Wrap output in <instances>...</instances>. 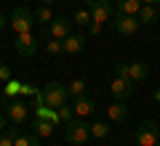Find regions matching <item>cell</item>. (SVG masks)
Masks as SVG:
<instances>
[{
	"label": "cell",
	"instance_id": "1",
	"mask_svg": "<svg viewBox=\"0 0 160 146\" xmlns=\"http://www.w3.org/2000/svg\"><path fill=\"white\" fill-rule=\"evenodd\" d=\"M64 138L75 146H83L88 138H91V125L86 122L83 117H75L69 122H64Z\"/></svg>",
	"mask_w": 160,
	"mask_h": 146
},
{
	"label": "cell",
	"instance_id": "2",
	"mask_svg": "<svg viewBox=\"0 0 160 146\" xmlns=\"http://www.w3.org/2000/svg\"><path fill=\"white\" fill-rule=\"evenodd\" d=\"M67 98H69L67 85L56 82V80H51V82L43 85V101H46V106L59 109V106H64V104H67Z\"/></svg>",
	"mask_w": 160,
	"mask_h": 146
},
{
	"label": "cell",
	"instance_id": "3",
	"mask_svg": "<svg viewBox=\"0 0 160 146\" xmlns=\"http://www.w3.org/2000/svg\"><path fill=\"white\" fill-rule=\"evenodd\" d=\"M112 11H115V8H112L109 0H96V3L91 6V27H88V32L99 35V32H102V24L112 19Z\"/></svg>",
	"mask_w": 160,
	"mask_h": 146
},
{
	"label": "cell",
	"instance_id": "4",
	"mask_svg": "<svg viewBox=\"0 0 160 146\" xmlns=\"http://www.w3.org/2000/svg\"><path fill=\"white\" fill-rule=\"evenodd\" d=\"M13 27V32L16 35H22V32H32L35 29V13L29 11V8H13V13H11V21H8Z\"/></svg>",
	"mask_w": 160,
	"mask_h": 146
},
{
	"label": "cell",
	"instance_id": "5",
	"mask_svg": "<svg viewBox=\"0 0 160 146\" xmlns=\"http://www.w3.org/2000/svg\"><path fill=\"white\" fill-rule=\"evenodd\" d=\"M72 19H67V16H53V21L51 24H46V29H43V40H48V37H56V40H64L67 35H72Z\"/></svg>",
	"mask_w": 160,
	"mask_h": 146
},
{
	"label": "cell",
	"instance_id": "6",
	"mask_svg": "<svg viewBox=\"0 0 160 146\" xmlns=\"http://www.w3.org/2000/svg\"><path fill=\"white\" fill-rule=\"evenodd\" d=\"M139 27H142V21H139L136 16H128V13H115V19H112V29L118 35H123V37L136 35Z\"/></svg>",
	"mask_w": 160,
	"mask_h": 146
},
{
	"label": "cell",
	"instance_id": "7",
	"mask_svg": "<svg viewBox=\"0 0 160 146\" xmlns=\"http://www.w3.org/2000/svg\"><path fill=\"white\" fill-rule=\"evenodd\" d=\"M27 117H29V104L19 101V98H8V104H6V120H8V122L24 125Z\"/></svg>",
	"mask_w": 160,
	"mask_h": 146
},
{
	"label": "cell",
	"instance_id": "8",
	"mask_svg": "<svg viewBox=\"0 0 160 146\" xmlns=\"http://www.w3.org/2000/svg\"><path fill=\"white\" fill-rule=\"evenodd\" d=\"M158 141H160V128H158V122L144 120V122L136 128V144H142V146H155Z\"/></svg>",
	"mask_w": 160,
	"mask_h": 146
},
{
	"label": "cell",
	"instance_id": "9",
	"mask_svg": "<svg viewBox=\"0 0 160 146\" xmlns=\"http://www.w3.org/2000/svg\"><path fill=\"white\" fill-rule=\"evenodd\" d=\"M13 48H16L19 56H35L38 53V35L35 32H22L16 35V43H13Z\"/></svg>",
	"mask_w": 160,
	"mask_h": 146
},
{
	"label": "cell",
	"instance_id": "10",
	"mask_svg": "<svg viewBox=\"0 0 160 146\" xmlns=\"http://www.w3.org/2000/svg\"><path fill=\"white\" fill-rule=\"evenodd\" d=\"M109 90H112V96L118 98V101H126L128 96L133 93V82H131V80H120V77H115L112 82H109Z\"/></svg>",
	"mask_w": 160,
	"mask_h": 146
},
{
	"label": "cell",
	"instance_id": "11",
	"mask_svg": "<svg viewBox=\"0 0 160 146\" xmlns=\"http://www.w3.org/2000/svg\"><path fill=\"white\" fill-rule=\"evenodd\" d=\"M62 43H64V53H72V56L86 51V37H83V35H75L72 32V35H67Z\"/></svg>",
	"mask_w": 160,
	"mask_h": 146
},
{
	"label": "cell",
	"instance_id": "12",
	"mask_svg": "<svg viewBox=\"0 0 160 146\" xmlns=\"http://www.w3.org/2000/svg\"><path fill=\"white\" fill-rule=\"evenodd\" d=\"M72 109H75L78 117H88V114H93V109H96V101L88 98V96H78L75 104H72Z\"/></svg>",
	"mask_w": 160,
	"mask_h": 146
},
{
	"label": "cell",
	"instance_id": "13",
	"mask_svg": "<svg viewBox=\"0 0 160 146\" xmlns=\"http://www.w3.org/2000/svg\"><path fill=\"white\" fill-rule=\"evenodd\" d=\"M107 114H109L112 122H126V120H128V106H126V101H118V98H115V101L107 106Z\"/></svg>",
	"mask_w": 160,
	"mask_h": 146
},
{
	"label": "cell",
	"instance_id": "14",
	"mask_svg": "<svg viewBox=\"0 0 160 146\" xmlns=\"http://www.w3.org/2000/svg\"><path fill=\"white\" fill-rule=\"evenodd\" d=\"M128 72H131V82H144L149 77V67L144 61H131L128 64Z\"/></svg>",
	"mask_w": 160,
	"mask_h": 146
},
{
	"label": "cell",
	"instance_id": "15",
	"mask_svg": "<svg viewBox=\"0 0 160 146\" xmlns=\"http://www.w3.org/2000/svg\"><path fill=\"white\" fill-rule=\"evenodd\" d=\"M142 6H144L142 0H115V11L118 13H128V16H136Z\"/></svg>",
	"mask_w": 160,
	"mask_h": 146
},
{
	"label": "cell",
	"instance_id": "16",
	"mask_svg": "<svg viewBox=\"0 0 160 146\" xmlns=\"http://www.w3.org/2000/svg\"><path fill=\"white\" fill-rule=\"evenodd\" d=\"M136 19L142 24H155V21H158V6H147V3H144V6L139 8Z\"/></svg>",
	"mask_w": 160,
	"mask_h": 146
},
{
	"label": "cell",
	"instance_id": "17",
	"mask_svg": "<svg viewBox=\"0 0 160 146\" xmlns=\"http://www.w3.org/2000/svg\"><path fill=\"white\" fill-rule=\"evenodd\" d=\"M53 120H46V117H35V133L40 135V138H48V135L53 133Z\"/></svg>",
	"mask_w": 160,
	"mask_h": 146
},
{
	"label": "cell",
	"instance_id": "18",
	"mask_svg": "<svg viewBox=\"0 0 160 146\" xmlns=\"http://www.w3.org/2000/svg\"><path fill=\"white\" fill-rule=\"evenodd\" d=\"M13 146H40V135L38 133H19L13 138Z\"/></svg>",
	"mask_w": 160,
	"mask_h": 146
},
{
	"label": "cell",
	"instance_id": "19",
	"mask_svg": "<svg viewBox=\"0 0 160 146\" xmlns=\"http://www.w3.org/2000/svg\"><path fill=\"white\" fill-rule=\"evenodd\" d=\"M32 13H35V21H38V24H51V21H53L51 6H38Z\"/></svg>",
	"mask_w": 160,
	"mask_h": 146
},
{
	"label": "cell",
	"instance_id": "20",
	"mask_svg": "<svg viewBox=\"0 0 160 146\" xmlns=\"http://www.w3.org/2000/svg\"><path fill=\"white\" fill-rule=\"evenodd\" d=\"M109 130H112V128H109V122H102V120H99V122H91V138L102 141V138H107V135H109Z\"/></svg>",
	"mask_w": 160,
	"mask_h": 146
},
{
	"label": "cell",
	"instance_id": "21",
	"mask_svg": "<svg viewBox=\"0 0 160 146\" xmlns=\"http://www.w3.org/2000/svg\"><path fill=\"white\" fill-rule=\"evenodd\" d=\"M46 53L48 56H59V53H64V43L56 37H48L46 40Z\"/></svg>",
	"mask_w": 160,
	"mask_h": 146
},
{
	"label": "cell",
	"instance_id": "22",
	"mask_svg": "<svg viewBox=\"0 0 160 146\" xmlns=\"http://www.w3.org/2000/svg\"><path fill=\"white\" fill-rule=\"evenodd\" d=\"M6 88H3V93H6V98H13V96H19L22 93V88H24V82H19V80H8V82H3Z\"/></svg>",
	"mask_w": 160,
	"mask_h": 146
},
{
	"label": "cell",
	"instance_id": "23",
	"mask_svg": "<svg viewBox=\"0 0 160 146\" xmlns=\"http://www.w3.org/2000/svg\"><path fill=\"white\" fill-rule=\"evenodd\" d=\"M72 21L80 24V27H91V11H88V8H78L75 16H72Z\"/></svg>",
	"mask_w": 160,
	"mask_h": 146
},
{
	"label": "cell",
	"instance_id": "24",
	"mask_svg": "<svg viewBox=\"0 0 160 146\" xmlns=\"http://www.w3.org/2000/svg\"><path fill=\"white\" fill-rule=\"evenodd\" d=\"M67 90H69V96H72V98L86 96V80H72V82L67 85Z\"/></svg>",
	"mask_w": 160,
	"mask_h": 146
},
{
	"label": "cell",
	"instance_id": "25",
	"mask_svg": "<svg viewBox=\"0 0 160 146\" xmlns=\"http://www.w3.org/2000/svg\"><path fill=\"white\" fill-rule=\"evenodd\" d=\"M56 117H59V122H69V120H75L78 114H75V109H72V106H67V104H64V106H59V109H56Z\"/></svg>",
	"mask_w": 160,
	"mask_h": 146
},
{
	"label": "cell",
	"instance_id": "26",
	"mask_svg": "<svg viewBox=\"0 0 160 146\" xmlns=\"http://www.w3.org/2000/svg\"><path fill=\"white\" fill-rule=\"evenodd\" d=\"M115 74H118L120 80H131V72H128V64H118V67H115Z\"/></svg>",
	"mask_w": 160,
	"mask_h": 146
},
{
	"label": "cell",
	"instance_id": "27",
	"mask_svg": "<svg viewBox=\"0 0 160 146\" xmlns=\"http://www.w3.org/2000/svg\"><path fill=\"white\" fill-rule=\"evenodd\" d=\"M8 80H11V69L6 64H0V82H8Z\"/></svg>",
	"mask_w": 160,
	"mask_h": 146
},
{
	"label": "cell",
	"instance_id": "28",
	"mask_svg": "<svg viewBox=\"0 0 160 146\" xmlns=\"http://www.w3.org/2000/svg\"><path fill=\"white\" fill-rule=\"evenodd\" d=\"M8 128V120H6V114H0V133Z\"/></svg>",
	"mask_w": 160,
	"mask_h": 146
},
{
	"label": "cell",
	"instance_id": "29",
	"mask_svg": "<svg viewBox=\"0 0 160 146\" xmlns=\"http://www.w3.org/2000/svg\"><path fill=\"white\" fill-rule=\"evenodd\" d=\"M53 3H59V0H40V6H53Z\"/></svg>",
	"mask_w": 160,
	"mask_h": 146
},
{
	"label": "cell",
	"instance_id": "30",
	"mask_svg": "<svg viewBox=\"0 0 160 146\" xmlns=\"http://www.w3.org/2000/svg\"><path fill=\"white\" fill-rule=\"evenodd\" d=\"M142 3H147V6H160V0H142Z\"/></svg>",
	"mask_w": 160,
	"mask_h": 146
},
{
	"label": "cell",
	"instance_id": "31",
	"mask_svg": "<svg viewBox=\"0 0 160 146\" xmlns=\"http://www.w3.org/2000/svg\"><path fill=\"white\" fill-rule=\"evenodd\" d=\"M6 27V16H3V13H0V29Z\"/></svg>",
	"mask_w": 160,
	"mask_h": 146
},
{
	"label": "cell",
	"instance_id": "32",
	"mask_svg": "<svg viewBox=\"0 0 160 146\" xmlns=\"http://www.w3.org/2000/svg\"><path fill=\"white\" fill-rule=\"evenodd\" d=\"M155 101H158V104H160V88H158V90H155Z\"/></svg>",
	"mask_w": 160,
	"mask_h": 146
},
{
	"label": "cell",
	"instance_id": "33",
	"mask_svg": "<svg viewBox=\"0 0 160 146\" xmlns=\"http://www.w3.org/2000/svg\"><path fill=\"white\" fill-rule=\"evenodd\" d=\"M83 3H86V6H88V8H91V6H93V3H96V0H83Z\"/></svg>",
	"mask_w": 160,
	"mask_h": 146
},
{
	"label": "cell",
	"instance_id": "34",
	"mask_svg": "<svg viewBox=\"0 0 160 146\" xmlns=\"http://www.w3.org/2000/svg\"><path fill=\"white\" fill-rule=\"evenodd\" d=\"M155 146H160V141H158V144H155Z\"/></svg>",
	"mask_w": 160,
	"mask_h": 146
},
{
	"label": "cell",
	"instance_id": "35",
	"mask_svg": "<svg viewBox=\"0 0 160 146\" xmlns=\"http://www.w3.org/2000/svg\"><path fill=\"white\" fill-rule=\"evenodd\" d=\"M136 146H142V144H136Z\"/></svg>",
	"mask_w": 160,
	"mask_h": 146
}]
</instances>
